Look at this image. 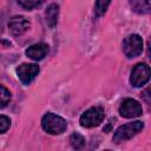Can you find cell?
I'll list each match as a JSON object with an SVG mask.
<instances>
[{
  "mask_svg": "<svg viewBox=\"0 0 151 151\" xmlns=\"http://www.w3.org/2000/svg\"><path fill=\"white\" fill-rule=\"evenodd\" d=\"M41 126L50 134H61L67 127V122L55 113L47 112L41 119Z\"/></svg>",
  "mask_w": 151,
  "mask_h": 151,
  "instance_id": "6da1fadb",
  "label": "cell"
},
{
  "mask_svg": "<svg viewBox=\"0 0 151 151\" xmlns=\"http://www.w3.org/2000/svg\"><path fill=\"white\" fill-rule=\"evenodd\" d=\"M144 127V123L140 120H136V122H131L127 124H124L122 126H119L114 134H113V142L114 143H122L125 142L132 137H134L138 132H140Z\"/></svg>",
  "mask_w": 151,
  "mask_h": 151,
  "instance_id": "7a4b0ae2",
  "label": "cell"
},
{
  "mask_svg": "<svg viewBox=\"0 0 151 151\" xmlns=\"http://www.w3.org/2000/svg\"><path fill=\"white\" fill-rule=\"evenodd\" d=\"M105 118V112L101 106H93L86 110L79 118V123L83 127L98 126Z\"/></svg>",
  "mask_w": 151,
  "mask_h": 151,
  "instance_id": "3957f363",
  "label": "cell"
},
{
  "mask_svg": "<svg viewBox=\"0 0 151 151\" xmlns=\"http://www.w3.org/2000/svg\"><path fill=\"white\" fill-rule=\"evenodd\" d=\"M123 52L127 58H136L143 52V39L138 34H130L123 41Z\"/></svg>",
  "mask_w": 151,
  "mask_h": 151,
  "instance_id": "277c9868",
  "label": "cell"
},
{
  "mask_svg": "<svg viewBox=\"0 0 151 151\" xmlns=\"http://www.w3.org/2000/svg\"><path fill=\"white\" fill-rule=\"evenodd\" d=\"M150 80V67L145 63L137 64L130 76V84L134 87H142Z\"/></svg>",
  "mask_w": 151,
  "mask_h": 151,
  "instance_id": "5b68a950",
  "label": "cell"
},
{
  "mask_svg": "<svg viewBox=\"0 0 151 151\" xmlns=\"http://www.w3.org/2000/svg\"><path fill=\"white\" fill-rule=\"evenodd\" d=\"M119 113L124 118H136L143 113V109L139 101H137L136 99L126 98L119 106Z\"/></svg>",
  "mask_w": 151,
  "mask_h": 151,
  "instance_id": "8992f818",
  "label": "cell"
},
{
  "mask_svg": "<svg viewBox=\"0 0 151 151\" xmlns=\"http://www.w3.org/2000/svg\"><path fill=\"white\" fill-rule=\"evenodd\" d=\"M39 71L40 68L37 64H21L17 68V74L24 85H28L38 76Z\"/></svg>",
  "mask_w": 151,
  "mask_h": 151,
  "instance_id": "52a82bcc",
  "label": "cell"
},
{
  "mask_svg": "<svg viewBox=\"0 0 151 151\" xmlns=\"http://www.w3.org/2000/svg\"><path fill=\"white\" fill-rule=\"evenodd\" d=\"M31 24L28 19H26L22 15H15L8 21V28L14 35H21L24 34L28 28Z\"/></svg>",
  "mask_w": 151,
  "mask_h": 151,
  "instance_id": "ba28073f",
  "label": "cell"
},
{
  "mask_svg": "<svg viewBox=\"0 0 151 151\" xmlns=\"http://www.w3.org/2000/svg\"><path fill=\"white\" fill-rule=\"evenodd\" d=\"M26 55L28 58H31L34 61H39L42 60L46 54L48 53V45L44 44V42H39V44H34L31 45L26 51H25Z\"/></svg>",
  "mask_w": 151,
  "mask_h": 151,
  "instance_id": "9c48e42d",
  "label": "cell"
},
{
  "mask_svg": "<svg viewBox=\"0 0 151 151\" xmlns=\"http://www.w3.org/2000/svg\"><path fill=\"white\" fill-rule=\"evenodd\" d=\"M133 12L138 14H147L151 9V0H129Z\"/></svg>",
  "mask_w": 151,
  "mask_h": 151,
  "instance_id": "30bf717a",
  "label": "cell"
},
{
  "mask_svg": "<svg viewBox=\"0 0 151 151\" xmlns=\"http://www.w3.org/2000/svg\"><path fill=\"white\" fill-rule=\"evenodd\" d=\"M58 17H59V6L57 4H51L45 12V18H46V22L47 25L53 28L57 22H58Z\"/></svg>",
  "mask_w": 151,
  "mask_h": 151,
  "instance_id": "8fae6325",
  "label": "cell"
},
{
  "mask_svg": "<svg viewBox=\"0 0 151 151\" xmlns=\"http://www.w3.org/2000/svg\"><path fill=\"white\" fill-rule=\"evenodd\" d=\"M70 143H71V145H72L74 149L79 150V149H81V147L85 145V138H84L80 133L74 132V133H72V134L70 136Z\"/></svg>",
  "mask_w": 151,
  "mask_h": 151,
  "instance_id": "7c38bea8",
  "label": "cell"
},
{
  "mask_svg": "<svg viewBox=\"0 0 151 151\" xmlns=\"http://www.w3.org/2000/svg\"><path fill=\"white\" fill-rule=\"evenodd\" d=\"M110 4H111V0H96V6H94L96 15L97 17L104 15Z\"/></svg>",
  "mask_w": 151,
  "mask_h": 151,
  "instance_id": "4fadbf2b",
  "label": "cell"
},
{
  "mask_svg": "<svg viewBox=\"0 0 151 151\" xmlns=\"http://www.w3.org/2000/svg\"><path fill=\"white\" fill-rule=\"evenodd\" d=\"M9 100H11L9 91L5 86L0 85V109L6 107L8 105V103H9Z\"/></svg>",
  "mask_w": 151,
  "mask_h": 151,
  "instance_id": "5bb4252c",
  "label": "cell"
},
{
  "mask_svg": "<svg viewBox=\"0 0 151 151\" xmlns=\"http://www.w3.org/2000/svg\"><path fill=\"white\" fill-rule=\"evenodd\" d=\"M42 0H17V2L25 9H32L41 4Z\"/></svg>",
  "mask_w": 151,
  "mask_h": 151,
  "instance_id": "9a60e30c",
  "label": "cell"
},
{
  "mask_svg": "<svg viewBox=\"0 0 151 151\" xmlns=\"http://www.w3.org/2000/svg\"><path fill=\"white\" fill-rule=\"evenodd\" d=\"M11 126V119L7 116H0V134L5 133Z\"/></svg>",
  "mask_w": 151,
  "mask_h": 151,
  "instance_id": "2e32d148",
  "label": "cell"
},
{
  "mask_svg": "<svg viewBox=\"0 0 151 151\" xmlns=\"http://www.w3.org/2000/svg\"><path fill=\"white\" fill-rule=\"evenodd\" d=\"M113 122H116V119H114V118H112V119H110V122H109V124H107V125H106V126L104 127V132H109V131L111 130V127H112V125L114 124Z\"/></svg>",
  "mask_w": 151,
  "mask_h": 151,
  "instance_id": "e0dca14e",
  "label": "cell"
},
{
  "mask_svg": "<svg viewBox=\"0 0 151 151\" xmlns=\"http://www.w3.org/2000/svg\"><path fill=\"white\" fill-rule=\"evenodd\" d=\"M149 92H150V90H149V88H146V90L143 92V97L145 98V100H146V103H147V104L150 103V99L147 98V97H149Z\"/></svg>",
  "mask_w": 151,
  "mask_h": 151,
  "instance_id": "ac0fdd59",
  "label": "cell"
}]
</instances>
